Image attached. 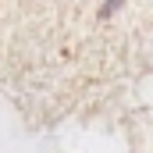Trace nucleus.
Returning a JSON list of instances; mask_svg holds the SVG:
<instances>
[{"mask_svg": "<svg viewBox=\"0 0 153 153\" xmlns=\"http://www.w3.org/2000/svg\"><path fill=\"white\" fill-rule=\"evenodd\" d=\"M117 7H121V0H107V4L100 7V18H111V14H114Z\"/></svg>", "mask_w": 153, "mask_h": 153, "instance_id": "obj_1", "label": "nucleus"}]
</instances>
